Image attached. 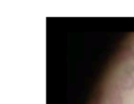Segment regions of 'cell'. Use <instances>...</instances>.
Masks as SVG:
<instances>
[{
	"label": "cell",
	"instance_id": "cell-1",
	"mask_svg": "<svg viewBox=\"0 0 134 104\" xmlns=\"http://www.w3.org/2000/svg\"><path fill=\"white\" fill-rule=\"evenodd\" d=\"M119 86L123 90H132L134 88V78L133 75L123 73L119 78Z\"/></svg>",
	"mask_w": 134,
	"mask_h": 104
},
{
	"label": "cell",
	"instance_id": "cell-2",
	"mask_svg": "<svg viewBox=\"0 0 134 104\" xmlns=\"http://www.w3.org/2000/svg\"><path fill=\"white\" fill-rule=\"evenodd\" d=\"M109 104H123L122 98L120 96L119 89L116 86H113L108 93Z\"/></svg>",
	"mask_w": 134,
	"mask_h": 104
},
{
	"label": "cell",
	"instance_id": "cell-3",
	"mask_svg": "<svg viewBox=\"0 0 134 104\" xmlns=\"http://www.w3.org/2000/svg\"><path fill=\"white\" fill-rule=\"evenodd\" d=\"M134 72V65L133 64H127L123 68V73L128 75H133Z\"/></svg>",
	"mask_w": 134,
	"mask_h": 104
},
{
	"label": "cell",
	"instance_id": "cell-4",
	"mask_svg": "<svg viewBox=\"0 0 134 104\" xmlns=\"http://www.w3.org/2000/svg\"><path fill=\"white\" fill-rule=\"evenodd\" d=\"M133 59H134V46L133 47Z\"/></svg>",
	"mask_w": 134,
	"mask_h": 104
}]
</instances>
